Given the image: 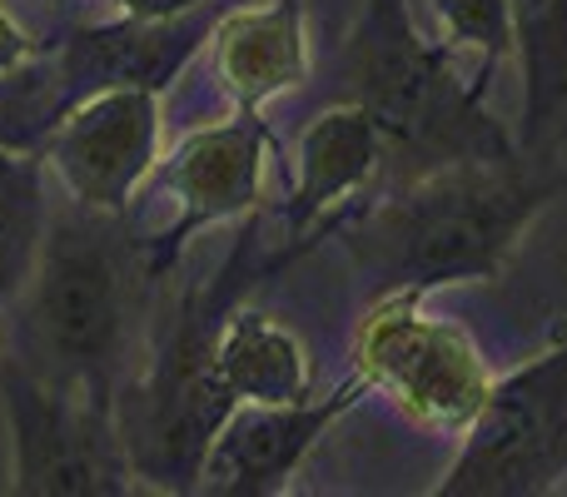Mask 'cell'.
<instances>
[{"label": "cell", "instance_id": "16", "mask_svg": "<svg viewBox=\"0 0 567 497\" xmlns=\"http://www.w3.org/2000/svg\"><path fill=\"white\" fill-rule=\"evenodd\" d=\"M433 15H439V30L453 50H478L483 55V75L508 60L513 50V15L508 0H429Z\"/></svg>", "mask_w": 567, "mask_h": 497}, {"label": "cell", "instance_id": "18", "mask_svg": "<svg viewBox=\"0 0 567 497\" xmlns=\"http://www.w3.org/2000/svg\"><path fill=\"white\" fill-rule=\"evenodd\" d=\"M199 6H215V0H115V10L120 15H130V20H175V15L199 10Z\"/></svg>", "mask_w": 567, "mask_h": 497}, {"label": "cell", "instance_id": "17", "mask_svg": "<svg viewBox=\"0 0 567 497\" xmlns=\"http://www.w3.org/2000/svg\"><path fill=\"white\" fill-rule=\"evenodd\" d=\"M35 55H40V40L30 35V30L20 25V20L10 15L6 6H0V75H10V70L30 65Z\"/></svg>", "mask_w": 567, "mask_h": 497}, {"label": "cell", "instance_id": "7", "mask_svg": "<svg viewBox=\"0 0 567 497\" xmlns=\"http://www.w3.org/2000/svg\"><path fill=\"white\" fill-rule=\"evenodd\" d=\"M567 473V339L493 379L439 497H538Z\"/></svg>", "mask_w": 567, "mask_h": 497}, {"label": "cell", "instance_id": "12", "mask_svg": "<svg viewBox=\"0 0 567 497\" xmlns=\"http://www.w3.org/2000/svg\"><path fill=\"white\" fill-rule=\"evenodd\" d=\"M215 80L235 110H265L309 80V20L303 0L229 6L209 30Z\"/></svg>", "mask_w": 567, "mask_h": 497}, {"label": "cell", "instance_id": "5", "mask_svg": "<svg viewBox=\"0 0 567 497\" xmlns=\"http://www.w3.org/2000/svg\"><path fill=\"white\" fill-rule=\"evenodd\" d=\"M0 398L16 443L10 488L20 497H110L135 488L120 393L50 379L10 353L0 359Z\"/></svg>", "mask_w": 567, "mask_h": 497}, {"label": "cell", "instance_id": "8", "mask_svg": "<svg viewBox=\"0 0 567 497\" xmlns=\"http://www.w3.org/2000/svg\"><path fill=\"white\" fill-rule=\"evenodd\" d=\"M275 155V135L259 110H235L229 120L199 125L159 159V189L175 199V219L145 239L150 279L169 273L195 235L229 219H245L265 195V165Z\"/></svg>", "mask_w": 567, "mask_h": 497}, {"label": "cell", "instance_id": "4", "mask_svg": "<svg viewBox=\"0 0 567 497\" xmlns=\"http://www.w3.org/2000/svg\"><path fill=\"white\" fill-rule=\"evenodd\" d=\"M259 229L245 225L235 253L225 259V269L209 283L179 299L175 323H169L159 353L150 359L145 379L120 398V433H125V453L135 478H145L150 488L165 493H195L205 453L215 443V433L225 428V418L239 408L235 393L225 389L215 369V339L219 323L229 319V309L239 303V293L255 279H269L289 263V253H269L259 259Z\"/></svg>", "mask_w": 567, "mask_h": 497}, {"label": "cell", "instance_id": "15", "mask_svg": "<svg viewBox=\"0 0 567 497\" xmlns=\"http://www.w3.org/2000/svg\"><path fill=\"white\" fill-rule=\"evenodd\" d=\"M50 219L45 159L40 149L0 145V303L20 299L40 253V235Z\"/></svg>", "mask_w": 567, "mask_h": 497}, {"label": "cell", "instance_id": "14", "mask_svg": "<svg viewBox=\"0 0 567 497\" xmlns=\"http://www.w3.org/2000/svg\"><path fill=\"white\" fill-rule=\"evenodd\" d=\"M215 369L235 403H293L309 398V353L284 329L279 319L259 309L235 303L229 319L219 323L215 339Z\"/></svg>", "mask_w": 567, "mask_h": 497}, {"label": "cell", "instance_id": "10", "mask_svg": "<svg viewBox=\"0 0 567 497\" xmlns=\"http://www.w3.org/2000/svg\"><path fill=\"white\" fill-rule=\"evenodd\" d=\"M369 398V383L349 373V383L329 398H293V403H239L215 433L199 468V488L209 497H275L284 493L323 433Z\"/></svg>", "mask_w": 567, "mask_h": 497}, {"label": "cell", "instance_id": "3", "mask_svg": "<svg viewBox=\"0 0 567 497\" xmlns=\"http://www.w3.org/2000/svg\"><path fill=\"white\" fill-rule=\"evenodd\" d=\"M349 100L373 115L383 135V179L433 175L463 159L518 155V139L488 115L493 75L463 80L449 40H429L409 0H363L343 50Z\"/></svg>", "mask_w": 567, "mask_h": 497}, {"label": "cell", "instance_id": "1", "mask_svg": "<svg viewBox=\"0 0 567 497\" xmlns=\"http://www.w3.org/2000/svg\"><path fill=\"white\" fill-rule=\"evenodd\" d=\"M558 175L543 159H463L433 175L383 185V195L339 215L369 293H423L449 283H493L513 263L533 219L553 205Z\"/></svg>", "mask_w": 567, "mask_h": 497}, {"label": "cell", "instance_id": "13", "mask_svg": "<svg viewBox=\"0 0 567 497\" xmlns=\"http://www.w3.org/2000/svg\"><path fill=\"white\" fill-rule=\"evenodd\" d=\"M523 70L518 149L553 165L567 135V0H508Z\"/></svg>", "mask_w": 567, "mask_h": 497}, {"label": "cell", "instance_id": "11", "mask_svg": "<svg viewBox=\"0 0 567 497\" xmlns=\"http://www.w3.org/2000/svg\"><path fill=\"white\" fill-rule=\"evenodd\" d=\"M373 175H383V135L369 110L353 100L319 110L299 135V165H293L289 205H284L293 259L313 245V229L333 235V225H339L333 209L359 199L373 185Z\"/></svg>", "mask_w": 567, "mask_h": 497}, {"label": "cell", "instance_id": "2", "mask_svg": "<svg viewBox=\"0 0 567 497\" xmlns=\"http://www.w3.org/2000/svg\"><path fill=\"white\" fill-rule=\"evenodd\" d=\"M130 215H100L70 195L50 199V219L30 283L20 289L16 359L65 383L120 393L135 343L140 289L150 279L145 239H130Z\"/></svg>", "mask_w": 567, "mask_h": 497}, {"label": "cell", "instance_id": "9", "mask_svg": "<svg viewBox=\"0 0 567 497\" xmlns=\"http://www.w3.org/2000/svg\"><path fill=\"white\" fill-rule=\"evenodd\" d=\"M60 195L100 215H130L140 185L159 165V90L115 85L75 100L40 139Z\"/></svg>", "mask_w": 567, "mask_h": 497}, {"label": "cell", "instance_id": "6", "mask_svg": "<svg viewBox=\"0 0 567 497\" xmlns=\"http://www.w3.org/2000/svg\"><path fill=\"white\" fill-rule=\"evenodd\" d=\"M353 373L409 423L463 433L493 389L478 343L423 309V293H379L353 333Z\"/></svg>", "mask_w": 567, "mask_h": 497}]
</instances>
